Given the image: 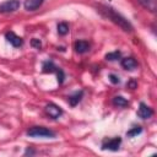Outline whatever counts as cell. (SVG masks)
I'll list each match as a JSON object with an SVG mask.
<instances>
[{
    "instance_id": "obj_11",
    "label": "cell",
    "mask_w": 157,
    "mask_h": 157,
    "mask_svg": "<svg viewBox=\"0 0 157 157\" xmlns=\"http://www.w3.org/2000/svg\"><path fill=\"white\" fill-rule=\"evenodd\" d=\"M44 0H26L25 1V9L28 10V11H33V10H37L42 4H43Z\"/></svg>"
},
{
    "instance_id": "obj_1",
    "label": "cell",
    "mask_w": 157,
    "mask_h": 157,
    "mask_svg": "<svg viewBox=\"0 0 157 157\" xmlns=\"http://www.w3.org/2000/svg\"><path fill=\"white\" fill-rule=\"evenodd\" d=\"M104 16H107L109 20H112L114 23H117L119 27H121L124 31L126 32H130L132 29V26L130 25V22L124 18L120 13H118L117 11H114L112 7H108V6H101V10H99Z\"/></svg>"
},
{
    "instance_id": "obj_8",
    "label": "cell",
    "mask_w": 157,
    "mask_h": 157,
    "mask_svg": "<svg viewBox=\"0 0 157 157\" xmlns=\"http://www.w3.org/2000/svg\"><path fill=\"white\" fill-rule=\"evenodd\" d=\"M152 114H153V112H152V109H151L148 105H146L145 103H140V108H139V110H137V115H139L140 118L147 119V118H150Z\"/></svg>"
},
{
    "instance_id": "obj_10",
    "label": "cell",
    "mask_w": 157,
    "mask_h": 157,
    "mask_svg": "<svg viewBox=\"0 0 157 157\" xmlns=\"http://www.w3.org/2000/svg\"><path fill=\"white\" fill-rule=\"evenodd\" d=\"M121 66L125 69V70H134L136 66H137V63L134 58L129 56V58H124L121 60Z\"/></svg>"
},
{
    "instance_id": "obj_18",
    "label": "cell",
    "mask_w": 157,
    "mask_h": 157,
    "mask_svg": "<svg viewBox=\"0 0 157 157\" xmlns=\"http://www.w3.org/2000/svg\"><path fill=\"white\" fill-rule=\"evenodd\" d=\"M32 45L33 47H36V48H40V42H39V39H32Z\"/></svg>"
},
{
    "instance_id": "obj_19",
    "label": "cell",
    "mask_w": 157,
    "mask_h": 157,
    "mask_svg": "<svg viewBox=\"0 0 157 157\" xmlns=\"http://www.w3.org/2000/svg\"><path fill=\"white\" fill-rule=\"evenodd\" d=\"M109 78H110V81H112L113 83H118V82H119V77L115 76V75H109Z\"/></svg>"
},
{
    "instance_id": "obj_9",
    "label": "cell",
    "mask_w": 157,
    "mask_h": 157,
    "mask_svg": "<svg viewBox=\"0 0 157 157\" xmlns=\"http://www.w3.org/2000/svg\"><path fill=\"white\" fill-rule=\"evenodd\" d=\"M74 48H75L76 53L83 54V53H86V52L90 49V44H88V42H86V40H77V42H75Z\"/></svg>"
},
{
    "instance_id": "obj_3",
    "label": "cell",
    "mask_w": 157,
    "mask_h": 157,
    "mask_svg": "<svg viewBox=\"0 0 157 157\" xmlns=\"http://www.w3.org/2000/svg\"><path fill=\"white\" fill-rule=\"evenodd\" d=\"M20 7V1L18 0H6L0 4V12L1 13H7V12H13Z\"/></svg>"
},
{
    "instance_id": "obj_6",
    "label": "cell",
    "mask_w": 157,
    "mask_h": 157,
    "mask_svg": "<svg viewBox=\"0 0 157 157\" xmlns=\"http://www.w3.org/2000/svg\"><path fill=\"white\" fill-rule=\"evenodd\" d=\"M120 142H121V139L119 136L118 137H113L110 140L104 141L103 145H102V148L103 150H110V151H118L119 146H120Z\"/></svg>"
},
{
    "instance_id": "obj_13",
    "label": "cell",
    "mask_w": 157,
    "mask_h": 157,
    "mask_svg": "<svg viewBox=\"0 0 157 157\" xmlns=\"http://www.w3.org/2000/svg\"><path fill=\"white\" fill-rule=\"evenodd\" d=\"M82 96H83V92L82 91H80V92H76L75 94H72V96H70L69 97V103H70V105H76L80 101H81V98H82Z\"/></svg>"
},
{
    "instance_id": "obj_14",
    "label": "cell",
    "mask_w": 157,
    "mask_h": 157,
    "mask_svg": "<svg viewBox=\"0 0 157 157\" xmlns=\"http://www.w3.org/2000/svg\"><path fill=\"white\" fill-rule=\"evenodd\" d=\"M113 103H114V105H118V107H125V105H128V101L124 97H121V96H115L113 98Z\"/></svg>"
},
{
    "instance_id": "obj_17",
    "label": "cell",
    "mask_w": 157,
    "mask_h": 157,
    "mask_svg": "<svg viewBox=\"0 0 157 157\" xmlns=\"http://www.w3.org/2000/svg\"><path fill=\"white\" fill-rule=\"evenodd\" d=\"M141 131H142V129H141L140 126H135V128H132L131 130H129V131L126 132V135H128V136H135V135L140 134Z\"/></svg>"
},
{
    "instance_id": "obj_16",
    "label": "cell",
    "mask_w": 157,
    "mask_h": 157,
    "mask_svg": "<svg viewBox=\"0 0 157 157\" xmlns=\"http://www.w3.org/2000/svg\"><path fill=\"white\" fill-rule=\"evenodd\" d=\"M120 58V53L119 52H113V53H108L105 55V59L107 60H117Z\"/></svg>"
},
{
    "instance_id": "obj_2",
    "label": "cell",
    "mask_w": 157,
    "mask_h": 157,
    "mask_svg": "<svg viewBox=\"0 0 157 157\" xmlns=\"http://www.w3.org/2000/svg\"><path fill=\"white\" fill-rule=\"evenodd\" d=\"M27 135L32 136V137H53V136H55V134L52 130H49L44 126H32L31 129H28Z\"/></svg>"
},
{
    "instance_id": "obj_4",
    "label": "cell",
    "mask_w": 157,
    "mask_h": 157,
    "mask_svg": "<svg viewBox=\"0 0 157 157\" xmlns=\"http://www.w3.org/2000/svg\"><path fill=\"white\" fill-rule=\"evenodd\" d=\"M43 71L44 72H55L56 75H58V81L61 83L63 82V80H64V72L58 67V66H55L52 61H45L44 64H43Z\"/></svg>"
},
{
    "instance_id": "obj_12",
    "label": "cell",
    "mask_w": 157,
    "mask_h": 157,
    "mask_svg": "<svg viewBox=\"0 0 157 157\" xmlns=\"http://www.w3.org/2000/svg\"><path fill=\"white\" fill-rule=\"evenodd\" d=\"M139 2L152 12H155L157 9V0H139Z\"/></svg>"
},
{
    "instance_id": "obj_5",
    "label": "cell",
    "mask_w": 157,
    "mask_h": 157,
    "mask_svg": "<svg viewBox=\"0 0 157 157\" xmlns=\"http://www.w3.org/2000/svg\"><path fill=\"white\" fill-rule=\"evenodd\" d=\"M45 113H47L50 118L56 119V118H59V117L63 114V110H61V108H60L59 105H56V104H54V103H49V104L45 105Z\"/></svg>"
},
{
    "instance_id": "obj_15",
    "label": "cell",
    "mask_w": 157,
    "mask_h": 157,
    "mask_svg": "<svg viewBox=\"0 0 157 157\" xmlns=\"http://www.w3.org/2000/svg\"><path fill=\"white\" fill-rule=\"evenodd\" d=\"M67 32H69V26H67V23L60 22V23L58 25V33L61 34V36H65Z\"/></svg>"
},
{
    "instance_id": "obj_7",
    "label": "cell",
    "mask_w": 157,
    "mask_h": 157,
    "mask_svg": "<svg viewBox=\"0 0 157 157\" xmlns=\"http://www.w3.org/2000/svg\"><path fill=\"white\" fill-rule=\"evenodd\" d=\"M5 37H6L7 42H9L10 44H12L13 47H21V45L23 44V39H22L21 37H18L16 33H13L12 31H10V32H6Z\"/></svg>"
}]
</instances>
